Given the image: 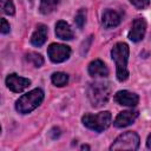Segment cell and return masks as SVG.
<instances>
[{
  "mask_svg": "<svg viewBox=\"0 0 151 151\" xmlns=\"http://www.w3.org/2000/svg\"><path fill=\"white\" fill-rule=\"evenodd\" d=\"M44 100V92L40 88H34L22 94L15 103V110L19 113L26 114L35 110Z\"/></svg>",
  "mask_w": 151,
  "mask_h": 151,
  "instance_id": "cell-3",
  "label": "cell"
},
{
  "mask_svg": "<svg viewBox=\"0 0 151 151\" xmlns=\"http://www.w3.org/2000/svg\"><path fill=\"white\" fill-rule=\"evenodd\" d=\"M46 39H47V26L44 24H39L31 37V44L37 47H40L45 44Z\"/></svg>",
  "mask_w": 151,
  "mask_h": 151,
  "instance_id": "cell-12",
  "label": "cell"
},
{
  "mask_svg": "<svg viewBox=\"0 0 151 151\" xmlns=\"http://www.w3.org/2000/svg\"><path fill=\"white\" fill-rule=\"evenodd\" d=\"M111 58L116 63L117 79L125 81L129 78L127 60H129V46L125 42H117L111 50Z\"/></svg>",
  "mask_w": 151,
  "mask_h": 151,
  "instance_id": "cell-1",
  "label": "cell"
},
{
  "mask_svg": "<svg viewBox=\"0 0 151 151\" xmlns=\"http://www.w3.org/2000/svg\"><path fill=\"white\" fill-rule=\"evenodd\" d=\"M6 85L11 91L19 93V92H22L25 88H27L31 85V80L27 78H24V77H19L15 73H12V74L7 76Z\"/></svg>",
  "mask_w": 151,
  "mask_h": 151,
  "instance_id": "cell-7",
  "label": "cell"
},
{
  "mask_svg": "<svg viewBox=\"0 0 151 151\" xmlns=\"http://www.w3.org/2000/svg\"><path fill=\"white\" fill-rule=\"evenodd\" d=\"M111 96V85L110 83L97 81L90 84L87 88V97L93 107H100L105 105Z\"/></svg>",
  "mask_w": 151,
  "mask_h": 151,
  "instance_id": "cell-2",
  "label": "cell"
},
{
  "mask_svg": "<svg viewBox=\"0 0 151 151\" xmlns=\"http://www.w3.org/2000/svg\"><path fill=\"white\" fill-rule=\"evenodd\" d=\"M47 54L53 63H63L71 55V48L63 44H51L47 48Z\"/></svg>",
  "mask_w": 151,
  "mask_h": 151,
  "instance_id": "cell-6",
  "label": "cell"
},
{
  "mask_svg": "<svg viewBox=\"0 0 151 151\" xmlns=\"http://www.w3.org/2000/svg\"><path fill=\"white\" fill-rule=\"evenodd\" d=\"M145 32H146V21L143 18H137L133 20L132 27L129 32V39L134 42H138L144 38Z\"/></svg>",
  "mask_w": 151,
  "mask_h": 151,
  "instance_id": "cell-8",
  "label": "cell"
},
{
  "mask_svg": "<svg viewBox=\"0 0 151 151\" xmlns=\"http://www.w3.org/2000/svg\"><path fill=\"white\" fill-rule=\"evenodd\" d=\"M26 60L28 63H31L33 66L35 67H40L42 64H44V58L39 54V53H35V52H29L26 54Z\"/></svg>",
  "mask_w": 151,
  "mask_h": 151,
  "instance_id": "cell-17",
  "label": "cell"
},
{
  "mask_svg": "<svg viewBox=\"0 0 151 151\" xmlns=\"http://www.w3.org/2000/svg\"><path fill=\"white\" fill-rule=\"evenodd\" d=\"M81 149H83V150H84V149H90V147H88V146H87V145H83V146H81Z\"/></svg>",
  "mask_w": 151,
  "mask_h": 151,
  "instance_id": "cell-23",
  "label": "cell"
},
{
  "mask_svg": "<svg viewBox=\"0 0 151 151\" xmlns=\"http://www.w3.org/2000/svg\"><path fill=\"white\" fill-rule=\"evenodd\" d=\"M55 35L61 40H71L73 38V31L66 21L59 20L55 24Z\"/></svg>",
  "mask_w": 151,
  "mask_h": 151,
  "instance_id": "cell-14",
  "label": "cell"
},
{
  "mask_svg": "<svg viewBox=\"0 0 151 151\" xmlns=\"http://www.w3.org/2000/svg\"><path fill=\"white\" fill-rule=\"evenodd\" d=\"M146 146H147V149H150V150H151V134L147 137V140H146Z\"/></svg>",
  "mask_w": 151,
  "mask_h": 151,
  "instance_id": "cell-22",
  "label": "cell"
},
{
  "mask_svg": "<svg viewBox=\"0 0 151 151\" xmlns=\"http://www.w3.org/2000/svg\"><path fill=\"white\" fill-rule=\"evenodd\" d=\"M111 120H112V116L109 111H103L97 114L86 113L81 118L83 124L87 129L93 130L96 132H103L104 130H106L110 126Z\"/></svg>",
  "mask_w": 151,
  "mask_h": 151,
  "instance_id": "cell-4",
  "label": "cell"
},
{
  "mask_svg": "<svg viewBox=\"0 0 151 151\" xmlns=\"http://www.w3.org/2000/svg\"><path fill=\"white\" fill-rule=\"evenodd\" d=\"M122 21V15L120 13H118L114 9H105L101 17V22L106 28H111V27H116L120 24Z\"/></svg>",
  "mask_w": 151,
  "mask_h": 151,
  "instance_id": "cell-11",
  "label": "cell"
},
{
  "mask_svg": "<svg viewBox=\"0 0 151 151\" xmlns=\"http://www.w3.org/2000/svg\"><path fill=\"white\" fill-rule=\"evenodd\" d=\"M51 80L55 86L61 87V86H65L68 83V76L64 72H54L51 77Z\"/></svg>",
  "mask_w": 151,
  "mask_h": 151,
  "instance_id": "cell-16",
  "label": "cell"
},
{
  "mask_svg": "<svg viewBox=\"0 0 151 151\" xmlns=\"http://www.w3.org/2000/svg\"><path fill=\"white\" fill-rule=\"evenodd\" d=\"M130 2H131L134 7H137V8H139V9H143V8H145V7L149 6L150 0H130Z\"/></svg>",
  "mask_w": 151,
  "mask_h": 151,
  "instance_id": "cell-20",
  "label": "cell"
},
{
  "mask_svg": "<svg viewBox=\"0 0 151 151\" xmlns=\"http://www.w3.org/2000/svg\"><path fill=\"white\" fill-rule=\"evenodd\" d=\"M59 2H60V0H41L40 7H39L40 13H42V14H50V13H52L57 8V6L59 5Z\"/></svg>",
  "mask_w": 151,
  "mask_h": 151,
  "instance_id": "cell-15",
  "label": "cell"
},
{
  "mask_svg": "<svg viewBox=\"0 0 151 151\" xmlns=\"http://www.w3.org/2000/svg\"><path fill=\"white\" fill-rule=\"evenodd\" d=\"M9 32V24L7 22V20L5 18L1 19V33L2 34H7Z\"/></svg>",
  "mask_w": 151,
  "mask_h": 151,
  "instance_id": "cell-21",
  "label": "cell"
},
{
  "mask_svg": "<svg viewBox=\"0 0 151 151\" xmlns=\"http://www.w3.org/2000/svg\"><path fill=\"white\" fill-rule=\"evenodd\" d=\"M138 111L134 110H126V111H122L119 112V114L116 117L113 125L116 127H126L129 125H131L138 117Z\"/></svg>",
  "mask_w": 151,
  "mask_h": 151,
  "instance_id": "cell-10",
  "label": "cell"
},
{
  "mask_svg": "<svg viewBox=\"0 0 151 151\" xmlns=\"http://www.w3.org/2000/svg\"><path fill=\"white\" fill-rule=\"evenodd\" d=\"M0 2H1V9L5 14L13 15L15 13V8L12 0H0Z\"/></svg>",
  "mask_w": 151,
  "mask_h": 151,
  "instance_id": "cell-18",
  "label": "cell"
},
{
  "mask_svg": "<svg viewBox=\"0 0 151 151\" xmlns=\"http://www.w3.org/2000/svg\"><path fill=\"white\" fill-rule=\"evenodd\" d=\"M139 147V136L133 131L122 133L110 146V150H131L134 151Z\"/></svg>",
  "mask_w": 151,
  "mask_h": 151,
  "instance_id": "cell-5",
  "label": "cell"
},
{
  "mask_svg": "<svg viewBox=\"0 0 151 151\" xmlns=\"http://www.w3.org/2000/svg\"><path fill=\"white\" fill-rule=\"evenodd\" d=\"M88 73L91 77H107L109 68L100 59H96L88 65Z\"/></svg>",
  "mask_w": 151,
  "mask_h": 151,
  "instance_id": "cell-13",
  "label": "cell"
},
{
  "mask_svg": "<svg viewBox=\"0 0 151 151\" xmlns=\"http://www.w3.org/2000/svg\"><path fill=\"white\" fill-rule=\"evenodd\" d=\"M85 21H86V11H85L84 8H81V9H79L78 13L76 14L74 22H76V25L78 26V28H83Z\"/></svg>",
  "mask_w": 151,
  "mask_h": 151,
  "instance_id": "cell-19",
  "label": "cell"
},
{
  "mask_svg": "<svg viewBox=\"0 0 151 151\" xmlns=\"http://www.w3.org/2000/svg\"><path fill=\"white\" fill-rule=\"evenodd\" d=\"M114 100L119 104V105H123V106H136L139 101V97L133 93V92H130L127 90H123V91H118L116 94H114Z\"/></svg>",
  "mask_w": 151,
  "mask_h": 151,
  "instance_id": "cell-9",
  "label": "cell"
}]
</instances>
